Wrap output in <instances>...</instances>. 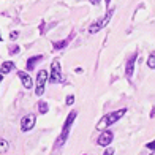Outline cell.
Segmentation results:
<instances>
[{
  "mask_svg": "<svg viewBox=\"0 0 155 155\" xmlns=\"http://www.w3.org/2000/svg\"><path fill=\"white\" fill-rule=\"evenodd\" d=\"M112 13H114V10H108L106 11V15H104V18L100 21V25H101V29H104V27L108 25V22L111 21V18H112Z\"/></svg>",
  "mask_w": 155,
  "mask_h": 155,
  "instance_id": "obj_12",
  "label": "cell"
},
{
  "mask_svg": "<svg viewBox=\"0 0 155 155\" xmlns=\"http://www.w3.org/2000/svg\"><path fill=\"white\" fill-rule=\"evenodd\" d=\"M49 78H51L52 84H57L62 81V67H60V60L59 59H54L52 60V65H51V74H49Z\"/></svg>",
  "mask_w": 155,
  "mask_h": 155,
  "instance_id": "obj_4",
  "label": "cell"
},
{
  "mask_svg": "<svg viewBox=\"0 0 155 155\" xmlns=\"http://www.w3.org/2000/svg\"><path fill=\"white\" fill-rule=\"evenodd\" d=\"M147 67L150 70H155V52H152L149 57H147Z\"/></svg>",
  "mask_w": 155,
  "mask_h": 155,
  "instance_id": "obj_15",
  "label": "cell"
},
{
  "mask_svg": "<svg viewBox=\"0 0 155 155\" xmlns=\"http://www.w3.org/2000/svg\"><path fill=\"white\" fill-rule=\"evenodd\" d=\"M35 122H37L35 114H27L25 117H22V120H21V130L22 131H30L35 127Z\"/></svg>",
  "mask_w": 155,
  "mask_h": 155,
  "instance_id": "obj_6",
  "label": "cell"
},
{
  "mask_svg": "<svg viewBox=\"0 0 155 155\" xmlns=\"http://www.w3.org/2000/svg\"><path fill=\"white\" fill-rule=\"evenodd\" d=\"M100 30H101L100 22H94L92 25L89 27V33H97V32H100Z\"/></svg>",
  "mask_w": 155,
  "mask_h": 155,
  "instance_id": "obj_16",
  "label": "cell"
},
{
  "mask_svg": "<svg viewBox=\"0 0 155 155\" xmlns=\"http://www.w3.org/2000/svg\"><path fill=\"white\" fill-rule=\"evenodd\" d=\"M8 51H10V54H18V52H19V46H18V45H11V46L8 48Z\"/></svg>",
  "mask_w": 155,
  "mask_h": 155,
  "instance_id": "obj_17",
  "label": "cell"
},
{
  "mask_svg": "<svg viewBox=\"0 0 155 155\" xmlns=\"http://www.w3.org/2000/svg\"><path fill=\"white\" fill-rule=\"evenodd\" d=\"M76 116H78L76 111H71V112L67 116V120H65V124H63V127H62V133H60V136L57 138V143H55L54 147H62L63 144H65V141L68 139L70 130H71V125H73V122H74Z\"/></svg>",
  "mask_w": 155,
  "mask_h": 155,
  "instance_id": "obj_2",
  "label": "cell"
},
{
  "mask_svg": "<svg viewBox=\"0 0 155 155\" xmlns=\"http://www.w3.org/2000/svg\"><path fill=\"white\" fill-rule=\"evenodd\" d=\"M73 37H74V35L71 33V35H70L68 38H65V40H62V41H55V43H54V49H63V48H65V46L70 43V41L73 40Z\"/></svg>",
  "mask_w": 155,
  "mask_h": 155,
  "instance_id": "obj_11",
  "label": "cell"
},
{
  "mask_svg": "<svg viewBox=\"0 0 155 155\" xmlns=\"http://www.w3.org/2000/svg\"><path fill=\"white\" fill-rule=\"evenodd\" d=\"M13 70H15V63L13 62H3L2 67H0V73L6 74V73H11Z\"/></svg>",
  "mask_w": 155,
  "mask_h": 155,
  "instance_id": "obj_9",
  "label": "cell"
},
{
  "mask_svg": "<svg viewBox=\"0 0 155 155\" xmlns=\"http://www.w3.org/2000/svg\"><path fill=\"white\" fill-rule=\"evenodd\" d=\"M8 147H10V144H8V141H6V139H2V138H0V153H5L6 150H8Z\"/></svg>",
  "mask_w": 155,
  "mask_h": 155,
  "instance_id": "obj_14",
  "label": "cell"
},
{
  "mask_svg": "<svg viewBox=\"0 0 155 155\" xmlns=\"http://www.w3.org/2000/svg\"><path fill=\"white\" fill-rule=\"evenodd\" d=\"M136 59H138V54H131L128 60H127V65H125V76L127 79H130V78L133 76V71H135V63H136Z\"/></svg>",
  "mask_w": 155,
  "mask_h": 155,
  "instance_id": "obj_7",
  "label": "cell"
},
{
  "mask_svg": "<svg viewBox=\"0 0 155 155\" xmlns=\"http://www.w3.org/2000/svg\"><path fill=\"white\" fill-rule=\"evenodd\" d=\"M2 78H3V74H2V73H0V82H2Z\"/></svg>",
  "mask_w": 155,
  "mask_h": 155,
  "instance_id": "obj_24",
  "label": "cell"
},
{
  "mask_svg": "<svg viewBox=\"0 0 155 155\" xmlns=\"http://www.w3.org/2000/svg\"><path fill=\"white\" fill-rule=\"evenodd\" d=\"M103 155H114V149L112 147H106V150L103 152Z\"/></svg>",
  "mask_w": 155,
  "mask_h": 155,
  "instance_id": "obj_19",
  "label": "cell"
},
{
  "mask_svg": "<svg viewBox=\"0 0 155 155\" xmlns=\"http://www.w3.org/2000/svg\"><path fill=\"white\" fill-rule=\"evenodd\" d=\"M152 155H155V152H153V153H152Z\"/></svg>",
  "mask_w": 155,
  "mask_h": 155,
  "instance_id": "obj_26",
  "label": "cell"
},
{
  "mask_svg": "<svg viewBox=\"0 0 155 155\" xmlns=\"http://www.w3.org/2000/svg\"><path fill=\"white\" fill-rule=\"evenodd\" d=\"M38 111H40V114H46V112L49 111L48 103H46V101H40V103H38Z\"/></svg>",
  "mask_w": 155,
  "mask_h": 155,
  "instance_id": "obj_13",
  "label": "cell"
},
{
  "mask_svg": "<svg viewBox=\"0 0 155 155\" xmlns=\"http://www.w3.org/2000/svg\"><path fill=\"white\" fill-rule=\"evenodd\" d=\"M65 103L68 104V106H71V104L74 103V97H73V95H68V97H67V100H65Z\"/></svg>",
  "mask_w": 155,
  "mask_h": 155,
  "instance_id": "obj_18",
  "label": "cell"
},
{
  "mask_svg": "<svg viewBox=\"0 0 155 155\" xmlns=\"http://www.w3.org/2000/svg\"><path fill=\"white\" fill-rule=\"evenodd\" d=\"M112 138H114V133L111 130H103L101 135L97 139V144L101 146V147H109V144L112 143Z\"/></svg>",
  "mask_w": 155,
  "mask_h": 155,
  "instance_id": "obj_5",
  "label": "cell"
},
{
  "mask_svg": "<svg viewBox=\"0 0 155 155\" xmlns=\"http://www.w3.org/2000/svg\"><path fill=\"white\" fill-rule=\"evenodd\" d=\"M46 79H48V71L46 70H40L37 73V86H35V94L41 97L45 94V87H46Z\"/></svg>",
  "mask_w": 155,
  "mask_h": 155,
  "instance_id": "obj_3",
  "label": "cell"
},
{
  "mask_svg": "<svg viewBox=\"0 0 155 155\" xmlns=\"http://www.w3.org/2000/svg\"><path fill=\"white\" fill-rule=\"evenodd\" d=\"M2 40H3V38H2V35H0V41H2Z\"/></svg>",
  "mask_w": 155,
  "mask_h": 155,
  "instance_id": "obj_25",
  "label": "cell"
},
{
  "mask_svg": "<svg viewBox=\"0 0 155 155\" xmlns=\"http://www.w3.org/2000/svg\"><path fill=\"white\" fill-rule=\"evenodd\" d=\"M125 112H127V109L122 108V109H117V111H114V112H109V114H106L104 117H101L100 122L97 124V130H106L109 125L116 124L117 120H120V119L125 116Z\"/></svg>",
  "mask_w": 155,
  "mask_h": 155,
  "instance_id": "obj_1",
  "label": "cell"
},
{
  "mask_svg": "<svg viewBox=\"0 0 155 155\" xmlns=\"http://www.w3.org/2000/svg\"><path fill=\"white\" fill-rule=\"evenodd\" d=\"M40 60H43V55H35V57H30L29 60H27V70H33L35 65H37Z\"/></svg>",
  "mask_w": 155,
  "mask_h": 155,
  "instance_id": "obj_10",
  "label": "cell"
},
{
  "mask_svg": "<svg viewBox=\"0 0 155 155\" xmlns=\"http://www.w3.org/2000/svg\"><path fill=\"white\" fill-rule=\"evenodd\" d=\"M147 149H150V150H155V139L152 141V143H147Z\"/></svg>",
  "mask_w": 155,
  "mask_h": 155,
  "instance_id": "obj_20",
  "label": "cell"
},
{
  "mask_svg": "<svg viewBox=\"0 0 155 155\" xmlns=\"http://www.w3.org/2000/svg\"><path fill=\"white\" fill-rule=\"evenodd\" d=\"M104 3H106V8L109 10V3H111V0H104Z\"/></svg>",
  "mask_w": 155,
  "mask_h": 155,
  "instance_id": "obj_23",
  "label": "cell"
},
{
  "mask_svg": "<svg viewBox=\"0 0 155 155\" xmlns=\"http://www.w3.org/2000/svg\"><path fill=\"white\" fill-rule=\"evenodd\" d=\"M18 76H19V79H21V82H22V86H24L25 89H32V86H33V79H32V78L27 74L25 71H19Z\"/></svg>",
  "mask_w": 155,
  "mask_h": 155,
  "instance_id": "obj_8",
  "label": "cell"
},
{
  "mask_svg": "<svg viewBox=\"0 0 155 155\" xmlns=\"http://www.w3.org/2000/svg\"><path fill=\"white\" fill-rule=\"evenodd\" d=\"M89 2L92 3V5H100V2H101V0H89Z\"/></svg>",
  "mask_w": 155,
  "mask_h": 155,
  "instance_id": "obj_22",
  "label": "cell"
},
{
  "mask_svg": "<svg viewBox=\"0 0 155 155\" xmlns=\"http://www.w3.org/2000/svg\"><path fill=\"white\" fill-rule=\"evenodd\" d=\"M10 38H11V40H16V38H18V32H11Z\"/></svg>",
  "mask_w": 155,
  "mask_h": 155,
  "instance_id": "obj_21",
  "label": "cell"
}]
</instances>
